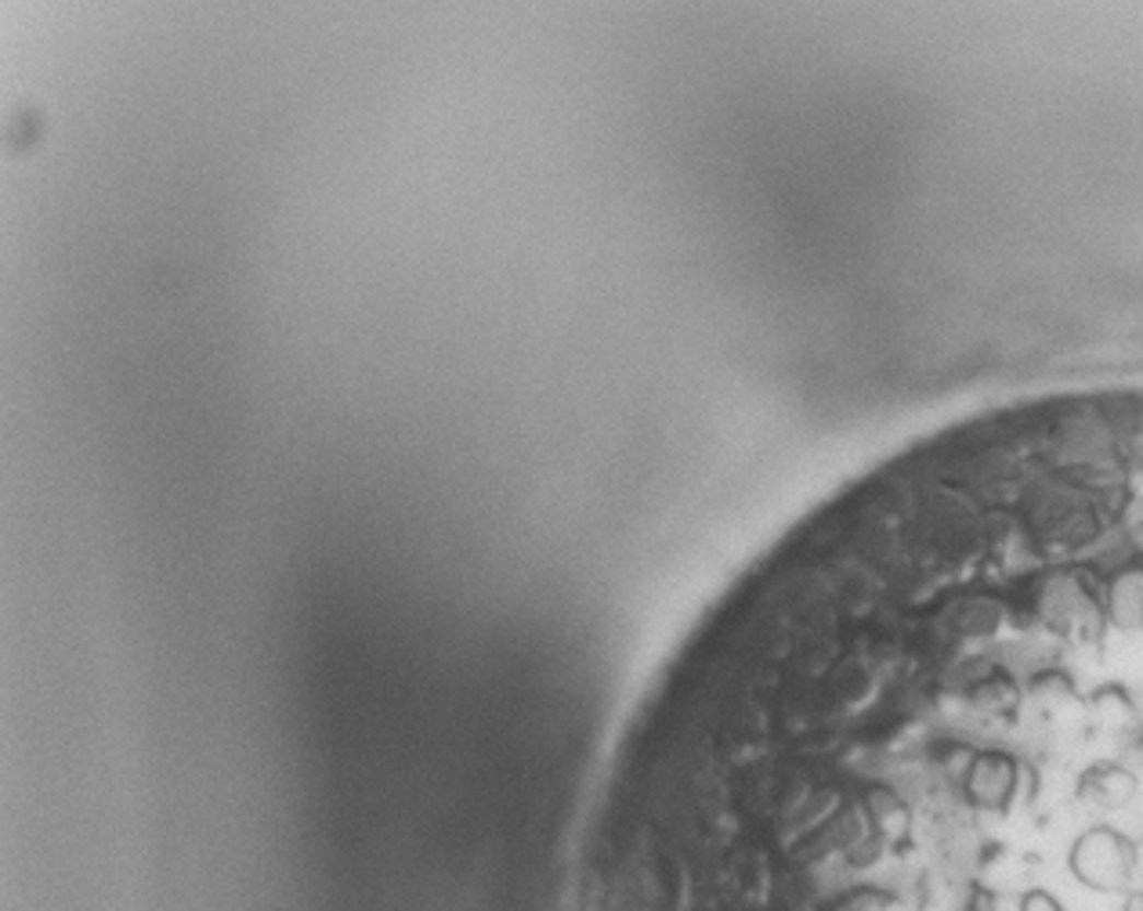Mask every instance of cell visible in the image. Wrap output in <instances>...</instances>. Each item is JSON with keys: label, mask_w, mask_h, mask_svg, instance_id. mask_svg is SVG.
<instances>
[{"label": "cell", "mask_w": 1143, "mask_h": 911, "mask_svg": "<svg viewBox=\"0 0 1143 911\" xmlns=\"http://www.w3.org/2000/svg\"><path fill=\"white\" fill-rule=\"evenodd\" d=\"M1075 865L1078 872L1086 875V879L1093 886H1118L1125 879V854L1122 846H1118L1115 836L1107 832H1093L1078 843V854H1075Z\"/></svg>", "instance_id": "obj_1"}, {"label": "cell", "mask_w": 1143, "mask_h": 911, "mask_svg": "<svg viewBox=\"0 0 1143 911\" xmlns=\"http://www.w3.org/2000/svg\"><path fill=\"white\" fill-rule=\"evenodd\" d=\"M872 908H876V897H872L868 890H858L851 897H843L832 911H872Z\"/></svg>", "instance_id": "obj_2"}, {"label": "cell", "mask_w": 1143, "mask_h": 911, "mask_svg": "<svg viewBox=\"0 0 1143 911\" xmlns=\"http://www.w3.org/2000/svg\"><path fill=\"white\" fill-rule=\"evenodd\" d=\"M1024 911H1060V908H1057L1053 897H1046V894H1028V897H1024Z\"/></svg>", "instance_id": "obj_3"}]
</instances>
